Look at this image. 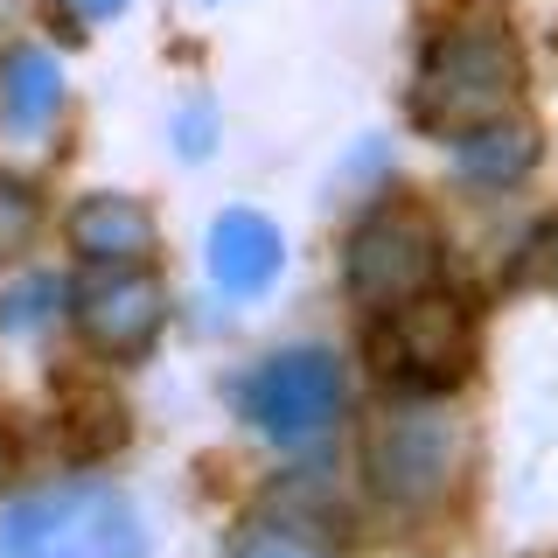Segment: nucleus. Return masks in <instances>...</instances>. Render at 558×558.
I'll list each match as a JSON object with an SVG mask.
<instances>
[{
  "label": "nucleus",
  "instance_id": "nucleus-5",
  "mask_svg": "<svg viewBox=\"0 0 558 558\" xmlns=\"http://www.w3.org/2000/svg\"><path fill=\"white\" fill-rule=\"evenodd\" d=\"M342 398H349V384H342V363L328 349H279V356H266L238 384V412L279 447L322 440L342 418Z\"/></svg>",
  "mask_w": 558,
  "mask_h": 558
},
{
  "label": "nucleus",
  "instance_id": "nucleus-15",
  "mask_svg": "<svg viewBox=\"0 0 558 558\" xmlns=\"http://www.w3.org/2000/svg\"><path fill=\"white\" fill-rule=\"evenodd\" d=\"M174 147H182V154H209V147H217V112H209V98L182 105V119H174Z\"/></svg>",
  "mask_w": 558,
  "mask_h": 558
},
{
  "label": "nucleus",
  "instance_id": "nucleus-1",
  "mask_svg": "<svg viewBox=\"0 0 558 558\" xmlns=\"http://www.w3.org/2000/svg\"><path fill=\"white\" fill-rule=\"evenodd\" d=\"M523 112V49L496 14H461L426 43V63L412 77V119L440 140Z\"/></svg>",
  "mask_w": 558,
  "mask_h": 558
},
{
  "label": "nucleus",
  "instance_id": "nucleus-14",
  "mask_svg": "<svg viewBox=\"0 0 558 558\" xmlns=\"http://www.w3.org/2000/svg\"><path fill=\"white\" fill-rule=\"evenodd\" d=\"M28 231H35V203L14 182H0V258H8L14 244H28Z\"/></svg>",
  "mask_w": 558,
  "mask_h": 558
},
{
  "label": "nucleus",
  "instance_id": "nucleus-3",
  "mask_svg": "<svg viewBox=\"0 0 558 558\" xmlns=\"http://www.w3.org/2000/svg\"><path fill=\"white\" fill-rule=\"evenodd\" d=\"M342 279L371 314L412 301L440 279V231L418 203H377L342 244Z\"/></svg>",
  "mask_w": 558,
  "mask_h": 558
},
{
  "label": "nucleus",
  "instance_id": "nucleus-11",
  "mask_svg": "<svg viewBox=\"0 0 558 558\" xmlns=\"http://www.w3.org/2000/svg\"><path fill=\"white\" fill-rule=\"evenodd\" d=\"M77 545L84 558H147V545H140V523L119 496H77Z\"/></svg>",
  "mask_w": 558,
  "mask_h": 558
},
{
  "label": "nucleus",
  "instance_id": "nucleus-12",
  "mask_svg": "<svg viewBox=\"0 0 558 558\" xmlns=\"http://www.w3.org/2000/svg\"><path fill=\"white\" fill-rule=\"evenodd\" d=\"M49 314H57V279L49 272H28L0 293V336H43Z\"/></svg>",
  "mask_w": 558,
  "mask_h": 558
},
{
  "label": "nucleus",
  "instance_id": "nucleus-9",
  "mask_svg": "<svg viewBox=\"0 0 558 558\" xmlns=\"http://www.w3.org/2000/svg\"><path fill=\"white\" fill-rule=\"evenodd\" d=\"M531 161H537V126L523 112L453 140V168H461V182H475V189H517L523 174H531Z\"/></svg>",
  "mask_w": 558,
  "mask_h": 558
},
{
  "label": "nucleus",
  "instance_id": "nucleus-17",
  "mask_svg": "<svg viewBox=\"0 0 558 558\" xmlns=\"http://www.w3.org/2000/svg\"><path fill=\"white\" fill-rule=\"evenodd\" d=\"M545 272H551V287H558V217H551V231H545Z\"/></svg>",
  "mask_w": 558,
  "mask_h": 558
},
{
  "label": "nucleus",
  "instance_id": "nucleus-2",
  "mask_svg": "<svg viewBox=\"0 0 558 558\" xmlns=\"http://www.w3.org/2000/svg\"><path fill=\"white\" fill-rule=\"evenodd\" d=\"M371 363L384 384H398L405 398H440L475 371V314L468 301L426 287L412 301L384 307L371 328Z\"/></svg>",
  "mask_w": 558,
  "mask_h": 558
},
{
  "label": "nucleus",
  "instance_id": "nucleus-7",
  "mask_svg": "<svg viewBox=\"0 0 558 558\" xmlns=\"http://www.w3.org/2000/svg\"><path fill=\"white\" fill-rule=\"evenodd\" d=\"M63 119V63L43 43H14L0 57V133L14 147H43Z\"/></svg>",
  "mask_w": 558,
  "mask_h": 558
},
{
  "label": "nucleus",
  "instance_id": "nucleus-4",
  "mask_svg": "<svg viewBox=\"0 0 558 558\" xmlns=\"http://www.w3.org/2000/svg\"><path fill=\"white\" fill-rule=\"evenodd\" d=\"M453 482H461V426H453V412L412 398L371 433V488L384 502L433 510V502L453 496Z\"/></svg>",
  "mask_w": 558,
  "mask_h": 558
},
{
  "label": "nucleus",
  "instance_id": "nucleus-6",
  "mask_svg": "<svg viewBox=\"0 0 558 558\" xmlns=\"http://www.w3.org/2000/svg\"><path fill=\"white\" fill-rule=\"evenodd\" d=\"M70 314H77V336L98 356H140L168 322V287L154 272H140L133 258H98L70 293Z\"/></svg>",
  "mask_w": 558,
  "mask_h": 558
},
{
  "label": "nucleus",
  "instance_id": "nucleus-8",
  "mask_svg": "<svg viewBox=\"0 0 558 558\" xmlns=\"http://www.w3.org/2000/svg\"><path fill=\"white\" fill-rule=\"evenodd\" d=\"M279 266H287V244H279L272 217H258V209H223L217 231H209V272H217L223 301H258L279 279Z\"/></svg>",
  "mask_w": 558,
  "mask_h": 558
},
{
  "label": "nucleus",
  "instance_id": "nucleus-10",
  "mask_svg": "<svg viewBox=\"0 0 558 558\" xmlns=\"http://www.w3.org/2000/svg\"><path fill=\"white\" fill-rule=\"evenodd\" d=\"M70 244L84 258H140L154 244V217L133 196H84L70 209Z\"/></svg>",
  "mask_w": 558,
  "mask_h": 558
},
{
  "label": "nucleus",
  "instance_id": "nucleus-13",
  "mask_svg": "<svg viewBox=\"0 0 558 558\" xmlns=\"http://www.w3.org/2000/svg\"><path fill=\"white\" fill-rule=\"evenodd\" d=\"M231 558H322L307 545V537H293V531H279V523H258V531H244Z\"/></svg>",
  "mask_w": 558,
  "mask_h": 558
},
{
  "label": "nucleus",
  "instance_id": "nucleus-16",
  "mask_svg": "<svg viewBox=\"0 0 558 558\" xmlns=\"http://www.w3.org/2000/svg\"><path fill=\"white\" fill-rule=\"evenodd\" d=\"M70 14H77L84 28H98V22H112V14H126V0H63Z\"/></svg>",
  "mask_w": 558,
  "mask_h": 558
}]
</instances>
